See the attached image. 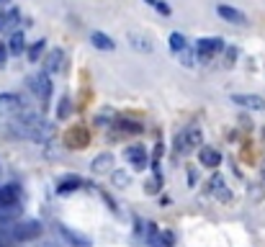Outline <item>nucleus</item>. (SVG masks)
Wrapping results in <instances>:
<instances>
[{"label":"nucleus","instance_id":"obj_1","mask_svg":"<svg viewBox=\"0 0 265 247\" xmlns=\"http://www.w3.org/2000/svg\"><path fill=\"white\" fill-rule=\"evenodd\" d=\"M10 131L16 136L31 139V142H36V144H47V142H52V136H54V124H49L36 111H21L18 116H13Z\"/></svg>","mask_w":265,"mask_h":247},{"label":"nucleus","instance_id":"obj_2","mask_svg":"<svg viewBox=\"0 0 265 247\" xmlns=\"http://www.w3.org/2000/svg\"><path fill=\"white\" fill-rule=\"evenodd\" d=\"M201 142H203L201 126H188V129H183L178 136H175V152H178V154H188V152L198 149Z\"/></svg>","mask_w":265,"mask_h":247},{"label":"nucleus","instance_id":"obj_3","mask_svg":"<svg viewBox=\"0 0 265 247\" xmlns=\"http://www.w3.org/2000/svg\"><path fill=\"white\" fill-rule=\"evenodd\" d=\"M28 88H31V93L41 103H49V98H52V80H49L47 72H36V75L28 77Z\"/></svg>","mask_w":265,"mask_h":247},{"label":"nucleus","instance_id":"obj_4","mask_svg":"<svg viewBox=\"0 0 265 247\" xmlns=\"http://www.w3.org/2000/svg\"><path fill=\"white\" fill-rule=\"evenodd\" d=\"M41 235V224L36 219H28V222H18L16 227L10 229V240L16 242H31Z\"/></svg>","mask_w":265,"mask_h":247},{"label":"nucleus","instance_id":"obj_5","mask_svg":"<svg viewBox=\"0 0 265 247\" xmlns=\"http://www.w3.org/2000/svg\"><path fill=\"white\" fill-rule=\"evenodd\" d=\"M224 49V41L216 39V36H209V39H198L196 44V54H198V62H209L214 54H219Z\"/></svg>","mask_w":265,"mask_h":247},{"label":"nucleus","instance_id":"obj_6","mask_svg":"<svg viewBox=\"0 0 265 247\" xmlns=\"http://www.w3.org/2000/svg\"><path fill=\"white\" fill-rule=\"evenodd\" d=\"M21 98L16 96V93H0V116L8 119V116H18L21 114Z\"/></svg>","mask_w":265,"mask_h":247},{"label":"nucleus","instance_id":"obj_7","mask_svg":"<svg viewBox=\"0 0 265 247\" xmlns=\"http://www.w3.org/2000/svg\"><path fill=\"white\" fill-rule=\"evenodd\" d=\"M232 103H237L242 108H250V111H265V98L255 96V93H234Z\"/></svg>","mask_w":265,"mask_h":247},{"label":"nucleus","instance_id":"obj_8","mask_svg":"<svg viewBox=\"0 0 265 247\" xmlns=\"http://www.w3.org/2000/svg\"><path fill=\"white\" fill-rule=\"evenodd\" d=\"M18 201H21V185H18V183L0 185V209L18 206Z\"/></svg>","mask_w":265,"mask_h":247},{"label":"nucleus","instance_id":"obj_9","mask_svg":"<svg viewBox=\"0 0 265 247\" xmlns=\"http://www.w3.org/2000/svg\"><path fill=\"white\" fill-rule=\"evenodd\" d=\"M126 39H129V46L134 52H142V54H150L152 49H155V44H152V39L144 34V31H129L126 34Z\"/></svg>","mask_w":265,"mask_h":247},{"label":"nucleus","instance_id":"obj_10","mask_svg":"<svg viewBox=\"0 0 265 247\" xmlns=\"http://www.w3.org/2000/svg\"><path fill=\"white\" fill-rule=\"evenodd\" d=\"M126 160L131 162V167L134 170H144V167H150V154H147V149L142 144H131L126 149Z\"/></svg>","mask_w":265,"mask_h":247},{"label":"nucleus","instance_id":"obj_11","mask_svg":"<svg viewBox=\"0 0 265 247\" xmlns=\"http://www.w3.org/2000/svg\"><path fill=\"white\" fill-rule=\"evenodd\" d=\"M65 62H67V54L65 49H52L44 59V72L47 75H54V72H62L65 70Z\"/></svg>","mask_w":265,"mask_h":247},{"label":"nucleus","instance_id":"obj_12","mask_svg":"<svg viewBox=\"0 0 265 247\" xmlns=\"http://www.w3.org/2000/svg\"><path fill=\"white\" fill-rule=\"evenodd\" d=\"M65 144L70 149H85L88 144H90V136H88L85 129H70L67 136H65Z\"/></svg>","mask_w":265,"mask_h":247},{"label":"nucleus","instance_id":"obj_13","mask_svg":"<svg viewBox=\"0 0 265 247\" xmlns=\"http://www.w3.org/2000/svg\"><path fill=\"white\" fill-rule=\"evenodd\" d=\"M113 162H116V157H113L111 152H100V154H95V157H93L90 170H93V173H98V175L111 173V170H113Z\"/></svg>","mask_w":265,"mask_h":247},{"label":"nucleus","instance_id":"obj_14","mask_svg":"<svg viewBox=\"0 0 265 247\" xmlns=\"http://www.w3.org/2000/svg\"><path fill=\"white\" fill-rule=\"evenodd\" d=\"M60 229V235L72 245V247H90V237H85V235H80V232H72L70 227H65V224H60L57 227Z\"/></svg>","mask_w":265,"mask_h":247},{"label":"nucleus","instance_id":"obj_15","mask_svg":"<svg viewBox=\"0 0 265 247\" xmlns=\"http://www.w3.org/2000/svg\"><path fill=\"white\" fill-rule=\"evenodd\" d=\"M216 13H219V18H222V21H229V23H247L245 13L237 10V8H232V5H216Z\"/></svg>","mask_w":265,"mask_h":247},{"label":"nucleus","instance_id":"obj_16","mask_svg":"<svg viewBox=\"0 0 265 247\" xmlns=\"http://www.w3.org/2000/svg\"><path fill=\"white\" fill-rule=\"evenodd\" d=\"M198 160L206 167H219L222 165V152H216L214 147H201L198 149Z\"/></svg>","mask_w":265,"mask_h":247},{"label":"nucleus","instance_id":"obj_17","mask_svg":"<svg viewBox=\"0 0 265 247\" xmlns=\"http://www.w3.org/2000/svg\"><path fill=\"white\" fill-rule=\"evenodd\" d=\"M90 41H93L95 49H103V52H113V49H116V41H113L111 36H106L103 31H93Z\"/></svg>","mask_w":265,"mask_h":247},{"label":"nucleus","instance_id":"obj_18","mask_svg":"<svg viewBox=\"0 0 265 247\" xmlns=\"http://www.w3.org/2000/svg\"><path fill=\"white\" fill-rule=\"evenodd\" d=\"M116 131H121V134H142V124L139 121H131V119H116Z\"/></svg>","mask_w":265,"mask_h":247},{"label":"nucleus","instance_id":"obj_19","mask_svg":"<svg viewBox=\"0 0 265 247\" xmlns=\"http://www.w3.org/2000/svg\"><path fill=\"white\" fill-rule=\"evenodd\" d=\"M116 119H119V116H116L113 108H100V111L93 116V124H95V126H113Z\"/></svg>","mask_w":265,"mask_h":247},{"label":"nucleus","instance_id":"obj_20","mask_svg":"<svg viewBox=\"0 0 265 247\" xmlns=\"http://www.w3.org/2000/svg\"><path fill=\"white\" fill-rule=\"evenodd\" d=\"M18 18H21V13H18L16 8H10V10H5V13H0V34H3V31H10L13 26L18 23Z\"/></svg>","mask_w":265,"mask_h":247},{"label":"nucleus","instance_id":"obj_21","mask_svg":"<svg viewBox=\"0 0 265 247\" xmlns=\"http://www.w3.org/2000/svg\"><path fill=\"white\" fill-rule=\"evenodd\" d=\"M8 52H10V54H23V52H26V39H23L21 31H13V34H10V39H8Z\"/></svg>","mask_w":265,"mask_h":247},{"label":"nucleus","instance_id":"obj_22","mask_svg":"<svg viewBox=\"0 0 265 247\" xmlns=\"http://www.w3.org/2000/svg\"><path fill=\"white\" fill-rule=\"evenodd\" d=\"M211 191H214V196H216L219 201H232V193H229V188L224 185V180L219 178V175H214V178H211Z\"/></svg>","mask_w":265,"mask_h":247},{"label":"nucleus","instance_id":"obj_23","mask_svg":"<svg viewBox=\"0 0 265 247\" xmlns=\"http://www.w3.org/2000/svg\"><path fill=\"white\" fill-rule=\"evenodd\" d=\"M83 180L80 178H75V175H72V178H65V180H60V185H57V193H72V191H80L83 188Z\"/></svg>","mask_w":265,"mask_h":247},{"label":"nucleus","instance_id":"obj_24","mask_svg":"<svg viewBox=\"0 0 265 247\" xmlns=\"http://www.w3.org/2000/svg\"><path fill=\"white\" fill-rule=\"evenodd\" d=\"M170 49L180 54L183 49H188V39L183 34H178V31H173V34H170Z\"/></svg>","mask_w":265,"mask_h":247},{"label":"nucleus","instance_id":"obj_25","mask_svg":"<svg viewBox=\"0 0 265 247\" xmlns=\"http://www.w3.org/2000/svg\"><path fill=\"white\" fill-rule=\"evenodd\" d=\"M44 49H47V41H44V39H39V41H34L31 46H28V62H39V57H41V52Z\"/></svg>","mask_w":265,"mask_h":247},{"label":"nucleus","instance_id":"obj_26","mask_svg":"<svg viewBox=\"0 0 265 247\" xmlns=\"http://www.w3.org/2000/svg\"><path fill=\"white\" fill-rule=\"evenodd\" d=\"M111 180H113L116 188H126V185H129V173H126V170H113Z\"/></svg>","mask_w":265,"mask_h":247},{"label":"nucleus","instance_id":"obj_27","mask_svg":"<svg viewBox=\"0 0 265 247\" xmlns=\"http://www.w3.org/2000/svg\"><path fill=\"white\" fill-rule=\"evenodd\" d=\"M160 185H163V178H160V175H155V178H150V180L144 183V191L152 196V193H157V191H160Z\"/></svg>","mask_w":265,"mask_h":247},{"label":"nucleus","instance_id":"obj_28","mask_svg":"<svg viewBox=\"0 0 265 247\" xmlns=\"http://www.w3.org/2000/svg\"><path fill=\"white\" fill-rule=\"evenodd\" d=\"M147 5H152L157 13H163V15H170V5L168 3H163V0H144Z\"/></svg>","mask_w":265,"mask_h":247},{"label":"nucleus","instance_id":"obj_29","mask_svg":"<svg viewBox=\"0 0 265 247\" xmlns=\"http://www.w3.org/2000/svg\"><path fill=\"white\" fill-rule=\"evenodd\" d=\"M70 108H72V106H70V98L65 96V98L60 101V108H57V119H67V116H70Z\"/></svg>","mask_w":265,"mask_h":247},{"label":"nucleus","instance_id":"obj_30","mask_svg":"<svg viewBox=\"0 0 265 247\" xmlns=\"http://www.w3.org/2000/svg\"><path fill=\"white\" fill-rule=\"evenodd\" d=\"M13 216H18V206H8V209H0V222H8Z\"/></svg>","mask_w":265,"mask_h":247},{"label":"nucleus","instance_id":"obj_31","mask_svg":"<svg viewBox=\"0 0 265 247\" xmlns=\"http://www.w3.org/2000/svg\"><path fill=\"white\" fill-rule=\"evenodd\" d=\"M173 245H175L173 232H160V247H173Z\"/></svg>","mask_w":265,"mask_h":247},{"label":"nucleus","instance_id":"obj_32","mask_svg":"<svg viewBox=\"0 0 265 247\" xmlns=\"http://www.w3.org/2000/svg\"><path fill=\"white\" fill-rule=\"evenodd\" d=\"M180 62H183L185 67H193V65H196V62H193V54H190V49H183V52H180Z\"/></svg>","mask_w":265,"mask_h":247},{"label":"nucleus","instance_id":"obj_33","mask_svg":"<svg viewBox=\"0 0 265 247\" xmlns=\"http://www.w3.org/2000/svg\"><path fill=\"white\" fill-rule=\"evenodd\" d=\"M234 59H237V49H234V46H229V49H227V67L234 65Z\"/></svg>","mask_w":265,"mask_h":247},{"label":"nucleus","instance_id":"obj_34","mask_svg":"<svg viewBox=\"0 0 265 247\" xmlns=\"http://www.w3.org/2000/svg\"><path fill=\"white\" fill-rule=\"evenodd\" d=\"M0 247H10V240L3 235V232H0Z\"/></svg>","mask_w":265,"mask_h":247},{"label":"nucleus","instance_id":"obj_35","mask_svg":"<svg viewBox=\"0 0 265 247\" xmlns=\"http://www.w3.org/2000/svg\"><path fill=\"white\" fill-rule=\"evenodd\" d=\"M5 57H8V49H5L3 44H0V65H3V62H5Z\"/></svg>","mask_w":265,"mask_h":247},{"label":"nucleus","instance_id":"obj_36","mask_svg":"<svg viewBox=\"0 0 265 247\" xmlns=\"http://www.w3.org/2000/svg\"><path fill=\"white\" fill-rule=\"evenodd\" d=\"M10 3V0H0V5H8Z\"/></svg>","mask_w":265,"mask_h":247},{"label":"nucleus","instance_id":"obj_37","mask_svg":"<svg viewBox=\"0 0 265 247\" xmlns=\"http://www.w3.org/2000/svg\"><path fill=\"white\" fill-rule=\"evenodd\" d=\"M263 180H265V167H263Z\"/></svg>","mask_w":265,"mask_h":247}]
</instances>
